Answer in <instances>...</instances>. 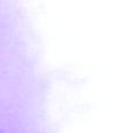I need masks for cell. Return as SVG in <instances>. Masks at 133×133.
<instances>
[]
</instances>
